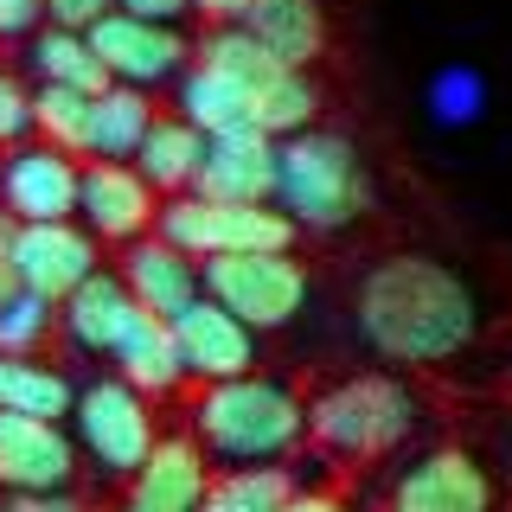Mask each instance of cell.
Returning a JSON list of instances; mask_svg holds the SVG:
<instances>
[{
    "label": "cell",
    "instance_id": "1",
    "mask_svg": "<svg viewBox=\"0 0 512 512\" xmlns=\"http://www.w3.org/2000/svg\"><path fill=\"white\" fill-rule=\"evenodd\" d=\"M474 288L436 256H384L359 276V333L384 359L442 365L474 346Z\"/></svg>",
    "mask_w": 512,
    "mask_h": 512
},
{
    "label": "cell",
    "instance_id": "2",
    "mask_svg": "<svg viewBox=\"0 0 512 512\" xmlns=\"http://www.w3.org/2000/svg\"><path fill=\"white\" fill-rule=\"evenodd\" d=\"M192 429H199L205 455L256 468V461H276L308 436V404H301L288 384L244 372V378L205 384L199 404H192Z\"/></svg>",
    "mask_w": 512,
    "mask_h": 512
},
{
    "label": "cell",
    "instance_id": "3",
    "mask_svg": "<svg viewBox=\"0 0 512 512\" xmlns=\"http://www.w3.org/2000/svg\"><path fill=\"white\" fill-rule=\"evenodd\" d=\"M276 199L288 205L295 231H346L352 218L372 212V180H365L359 154L346 135L327 128H301L276 141Z\"/></svg>",
    "mask_w": 512,
    "mask_h": 512
},
{
    "label": "cell",
    "instance_id": "4",
    "mask_svg": "<svg viewBox=\"0 0 512 512\" xmlns=\"http://www.w3.org/2000/svg\"><path fill=\"white\" fill-rule=\"evenodd\" d=\"M410 429H416V397H410V384H397L384 372H359L308 404V436L327 455H346V461L391 455Z\"/></svg>",
    "mask_w": 512,
    "mask_h": 512
},
{
    "label": "cell",
    "instance_id": "5",
    "mask_svg": "<svg viewBox=\"0 0 512 512\" xmlns=\"http://www.w3.org/2000/svg\"><path fill=\"white\" fill-rule=\"evenodd\" d=\"M160 244L180 256H276L295 250V218L276 205H212V199H160Z\"/></svg>",
    "mask_w": 512,
    "mask_h": 512
},
{
    "label": "cell",
    "instance_id": "6",
    "mask_svg": "<svg viewBox=\"0 0 512 512\" xmlns=\"http://www.w3.org/2000/svg\"><path fill=\"white\" fill-rule=\"evenodd\" d=\"M199 295L218 301L224 314H237L250 333H269V327H288V320L308 308V269L288 250H276V256H205Z\"/></svg>",
    "mask_w": 512,
    "mask_h": 512
},
{
    "label": "cell",
    "instance_id": "7",
    "mask_svg": "<svg viewBox=\"0 0 512 512\" xmlns=\"http://www.w3.org/2000/svg\"><path fill=\"white\" fill-rule=\"evenodd\" d=\"M71 410H77V436H84V448L96 455V468L116 474V480L135 474L141 461H148V448L160 442L148 397L128 391L122 378H103V384H90V391H77Z\"/></svg>",
    "mask_w": 512,
    "mask_h": 512
},
{
    "label": "cell",
    "instance_id": "8",
    "mask_svg": "<svg viewBox=\"0 0 512 512\" xmlns=\"http://www.w3.org/2000/svg\"><path fill=\"white\" fill-rule=\"evenodd\" d=\"M167 333H173V352H180V372L186 378L224 384V378L256 372V333L237 314H224L218 301H205V295L186 301V308L167 320Z\"/></svg>",
    "mask_w": 512,
    "mask_h": 512
},
{
    "label": "cell",
    "instance_id": "9",
    "mask_svg": "<svg viewBox=\"0 0 512 512\" xmlns=\"http://www.w3.org/2000/svg\"><path fill=\"white\" fill-rule=\"evenodd\" d=\"M13 269H20V288L39 301H64L77 282L96 276V237L71 218L52 224H20L13 231Z\"/></svg>",
    "mask_w": 512,
    "mask_h": 512
},
{
    "label": "cell",
    "instance_id": "10",
    "mask_svg": "<svg viewBox=\"0 0 512 512\" xmlns=\"http://www.w3.org/2000/svg\"><path fill=\"white\" fill-rule=\"evenodd\" d=\"M192 199L212 205H269L276 199V141L237 128V135H205V160L192 173Z\"/></svg>",
    "mask_w": 512,
    "mask_h": 512
},
{
    "label": "cell",
    "instance_id": "11",
    "mask_svg": "<svg viewBox=\"0 0 512 512\" xmlns=\"http://www.w3.org/2000/svg\"><path fill=\"white\" fill-rule=\"evenodd\" d=\"M77 167L71 154H52V148H13L0 160V212L13 224H52V218H71L77 212Z\"/></svg>",
    "mask_w": 512,
    "mask_h": 512
},
{
    "label": "cell",
    "instance_id": "12",
    "mask_svg": "<svg viewBox=\"0 0 512 512\" xmlns=\"http://www.w3.org/2000/svg\"><path fill=\"white\" fill-rule=\"evenodd\" d=\"M77 442L58 423L0 410V487L7 493H71Z\"/></svg>",
    "mask_w": 512,
    "mask_h": 512
},
{
    "label": "cell",
    "instance_id": "13",
    "mask_svg": "<svg viewBox=\"0 0 512 512\" xmlns=\"http://www.w3.org/2000/svg\"><path fill=\"white\" fill-rule=\"evenodd\" d=\"M84 39H90L96 64H103L109 77H122V84H135V90L167 84V77L192 58V45L173 26H148V20H128V13H103Z\"/></svg>",
    "mask_w": 512,
    "mask_h": 512
},
{
    "label": "cell",
    "instance_id": "14",
    "mask_svg": "<svg viewBox=\"0 0 512 512\" xmlns=\"http://www.w3.org/2000/svg\"><path fill=\"white\" fill-rule=\"evenodd\" d=\"M77 212L90 218V237L103 244H135L154 231L160 218V192L141 180L128 160H90L77 180Z\"/></svg>",
    "mask_w": 512,
    "mask_h": 512
},
{
    "label": "cell",
    "instance_id": "15",
    "mask_svg": "<svg viewBox=\"0 0 512 512\" xmlns=\"http://www.w3.org/2000/svg\"><path fill=\"white\" fill-rule=\"evenodd\" d=\"M500 487L468 448H436L391 487V512H493Z\"/></svg>",
    "mask_w": 512,
    "mask_h": 512
},
{
    "label": "cell",
    "instance_id": "16",
    "mask_svg": "<svg viewBox=\"0 0 512 512\" xmlns=\"http://www.w3.org/2000/svg\"><path fill=\"white\" fill-rule=\"evenodd\" d=\"M212 480V461L192 436H160L135 474H128L122 512H199V493Z\"/></svg>",
    "mask_w": 512,
    "mask_h": 512
},
{
    "label": "cell",
    "instance_id": "17",
    "mask_svg": "<svg viewBox=\"0 0 512 512\" xmlns=\"http://www.w3.org/2000/svg\"><path fill=\"white\" fill-rule=\"evenodd\" d=\"M237 26L288 71H308L314 58H327V7L320 0H250Z\"/></svg>",
    "mask_w": 512,
    "mask_h": 512
},
{
    "label": "cell",
    "instance_id": "18",
    "mask_svg": "<svg viewBox=\"0 0 512 512\" xmlns=\"http://www.w3.org/2000/svg\"><path fill=\"white\" fill-rule=\"evenodd\" d=\"M122 288L141 314L173 320L186 301H199V269H192V256H180L173 244H160V237H135L122 256Z\"/></svg>",
    "mask_w": 512,
    "mask_h": 512
},
{
    "label": "cell",
    "instance_id": "19",
    "mask_svg": "<svg viewBox=\"0 0 512 512\" xmlns=\"http://www.w3.org/2000/svg\"><path fill=\"white\" fill-rule=\"evenodd\" d=\"M128 320H135V301H128L122 276H109V269H96L90 282H77L71 295H64V333L84 352H116Z\"/></svg>",
    "mask_w": 512,
    "mask_h": 512
},
{
    "label": "cell",
    "instance_id": "20",
    "mask_svg": "<svg viewBox=\"0 0 512 512\" xmlns=\"http://www.w3.org/2000/svg\"><path fill=\"white\" fill-rule=\"evenodd\" d=\"M116 365H122V384H128V391H141V397H167V391H180V378H186L167 320L141 314V308L122 327V340H116Z\"/></svg>",
    "mask_w": 512,
    "mask_h": 512
},
{
    "label": "cell",
    "instance_id": "21",
    "mask_svg": "<svg viewBox=\"0 0 512 512\" xmlns=\"http://www.w3.org/2000/svg\"><path fill=\"white\" fill-rule=\"evenodd\" d=\"M199 160H205V135H199V128H192L186 116H154V128L141 135V148H135V173L154 192H186L192 173H199Z\"/></svg>",
    "mask_w": 512,
    "mask_h": 512
},
{
    "label": "cell",
    "instance_id": "22",
    "mask_svg": "<svg viewBox=\"0 0 512 512\" xmlns=\"http://www.w3.org/2000/svg\"><path fill=\"white\" fill-rule=\"evenodd\" d=\"M154 128V103L148 90L135 84H109L96 96V116H90V154L96 160H135L141 135Z\"/></svg>",
    "mask_w": 512,
    "mask_h": 512
},
{
    "label": "cell",
    "instance_id": "23",
    "mask_svg": "<svg viewBox=\"0 0 512 512\" xmlns=\"http://www.w3.org/2000/svg\"><path fill=\"white\" fill-rule=\"evenodd\" d=\"M192 64H205V71H218V77H231L244 96H256L263 84H276V77L288 71V64H276L263 52V45L250 39L244 26H212L199 45H192Z\"/></svg>",
    "mask_w": 512,
    "mask_h": 512
},
{
    "label": "cell",
    "instance_id": "24",
    "mask_svg": "<svg viewBox=\"0 0 512 512\" xmlns=\"http://www.w3.org/2000/svg\"><path fill=\"white\" fill-rule=\"evenodd\" d=\"M71 404H77V391H71L64 372H52V365H39V359H0V410L58 423Z\"/></svg>",
    "mask_w": 512,
    "mask_h": 512
},
{
    "label": "cell",
    "instance_id": "25",
    "mask_svg": "<svg viewBox=\"0 0 512 512\" xmlns=\"http://www.w3.org/2000/svg\"><path fill=\"white\" fill-rule=\"evenodd\" d=\"M288 493H295V474L276 468V461H256V468H231L205 480L199 512H282Z\"/></svg>",
    "mask_w": 512,
    "mask_h": 512
},
{
    "label": "cell",
    "instance_id": "26",
    "mask_svg": "<svg viewBox=\"0 0 512 512\" xmlns=\"http://www.w3.org/2000/svg\"><path fill=\"white\" fill-rule=\"evenodd\" d=\"M32 64H39L45 84H64V90H84V96H103L109 90V71L96 64L84 32H64V26H45L32 32Z\"/></svg>",
    "mask_w": 512,
    "mask_h": 512
},
{
    "label": "cell",
    "instance_id": "27",
    "mask_svg": "<svg viewBox=\"0 0 512 512\" xmlns=\"http://www.w3.org/2000/svg\"><path fill=\"white\" fill-rule=\"evenodd\" d=\"M90 116H96V96L84 90H64V84L32 90V128H39V148L52 154H90Z\"/></svg>",
    "mask_w": 512,
    "mask_h": 512
},
{
    "label": "cell",
    "instance_id": "28",
    "mask_svg": "<svg viewBox=\"0 0 512 512\" xmlns=\"http://www.w3.org/2000/svg\"><path fill=\"white\" fill-rule=\"evenodd\" d=\"M180 109H186V122L199 128V135H237V128H250V96L237 90L231 77L205 71V64H192V71H186Z\"/></svg>",
    "mask_w": 512,
    "mask_h": 512
},
{
    "label": "cell",
    "instance_id": "29",
    "mask_svg": "<svg viewBox=\"0 0 512 512\" xmlns=\"http://www.w3.org/2000/svg\"><path fill=\"white\" fill-rule=\"evenodd\" d=\"M45 340H52V301L26 295V288L0 301V359H32Z\"/></svg>",
    "mask_w": 512,
    "mask_h": 512
},
{
    "label": "cell",
    "instance_id": "30",
    "mask_svg": "<svg viewBox=\"0 0 512 512\" xmlns=\"http://www.w3.org/2000/svg\"><path fill=\"white\" fill-rule=\"evenodd\" d=\"M480 96H487L480 71H442L436 77V116L442 122H474L480 116Z\"/></svg>",
    "mask_w": 512,
    "mask_h": 512
},
{
    "label": "cell",
    "instance_id": "31",
    "mask_svg": "<svg viewBox=\"0 0 512 512\" xmlns=\"http://www.w3.org/2000/svg\"><path fill=\"white\" fill-rule=\"evenodd\" d=\"M26 135H32V90L13 71H0V148H13Z\"/></svg>",
    "mask_w": 512,
    "mask_h": 512
},
{
    "label": "cell",
    "instance_id": "32",
    "mask_svg": "<svg viewBox=\"0 0 512 512\" xmlns=\"http://www.w3.org/2000/svg\"><path fill=\"white\" fill-rule=\"evenodd\" d=\"M45 13H52V26H64V32H90L103 13H116V0H45Z\"/></svg>",
    "mask_w": 512,
    "mask_h": 512
},
{
    "label": "cell",
    "instance_id": "33",
    "mask_svg": "<svg viewBox=\"0 0 512 512\" xmlns=\"http://www.w3.org/2000/svg\"><path fill=\"white\" fill-rule=\"evenodd\" d=\"M116 13L128 20H148V26H180L192 13V0H116Z\"/></svg>",
    "mask_w": 512,
    "mask_h": 512
},
{
    "label": "cell",
    "instance_id": "34",
    "mask_svg": "<svg viewBox=\"0 0 512 512\" xmlns=\"http://www.w3.org/2000/svg\"><path fill=\"white\" fill-rule=\"evenodd\" d=\"M0 512H90L77 493H0Z\"/></svg>",
    "mask_w": 512,
    "mask_h": 512
},
{
    "label": "cell",
    "instance_id": "35",
    "mask_svg": "<svg viewBox=\"0 0 512 512\" xmlns=\"http://www.w3.org/2000/svg\"><path fill=\"white\" fill-rule=\"evenodd\" d=\"M45 20V0H0V39H20Z\"/></svg>",
    "mask_w": 512,
    "mask_h": 512
},
{
    "label": "cell",
    "instance_id": "36",
    "mask_svg": "<svg viewBox=\"0 0 512 512\" xmlns=\"http://www.w3.org/2000/svg\"><path fill=\"white\" fill-rule=\"evenodd\" d=\"M244 7H250V0H192V13H205L212 26H237V20H244Z\"/></svg>",
    "mask_w": 512,
    "mask_h": 512
},
{
    "label": "cell",
    "instance_id": "37",
    "mask_svg": "<svg viewBox=\"0 0 512 512\" xmlns=\"http://www.w3.org/2000/svg\"><path fill=\"white\" fill-rule=\"evenodd\" d=\"M282 512H346L340 500H333V493H288V500H282Z\"/></svg>",
    "mask_w": 512,
    "mask_h": 512
}]
</instances>
